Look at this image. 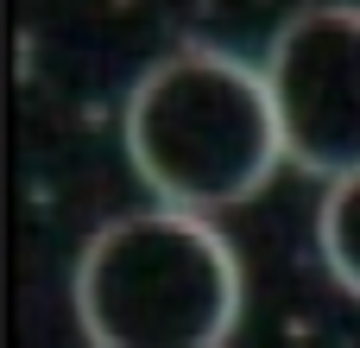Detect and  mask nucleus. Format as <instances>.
<instances>
[{
    "label": "nucleus",
    "instance_id": "f03ea898",
    "mask_svg": "<svg viewBox=\"0 0 360 348\" xmlns=\"http://www.w3.org/2000/svg\"><path fill=\"white\" fill-rule=\"evenodd\" d=\"M70 298L89 348H228L247 279L209 216L158 203L95 228Z\"/></svg>",
    "mask_w": 360,
    "mask_h": 348
},
{
    "label": "nucleus",
    "instance_id": "20e7f679",
    "mask_svg": "<svg viewBox=\"0 0 360 348\" xmlns=\"http://www.w3.org/2000/svg\"><path fill=\"white\" fill-rule=\"evenodd\" d=\"M316 247H323L329 279L348 298H360V171L342 178V184H329V197L316 209Z\"/></svg>",
    "mask_w": 360,
    "mask_h": 348
},
{
    "label": "nucleus",
    "instance_id": "f257e3e1",
    "mask_svg": "<svg viewBox=\"0 0 360 348\" xmlns=\"http://www.w3.org/2000/svg\"><path fill=\"white\" fill-rule=\"evenodd\" d=\"M120 133L139 184L165 209H190L209 222L215 209L253 203L272 171L291 165L266 70L209 44L158 57L133 82Z\"/></svg>",
    "mask_w": 360,
    "mask_h": 348
},
{
    "label": "nucleus",
    "instance_id": "7ed1b4c3",
    "mask_svg": "<svg viewBox=\"0 0 360 348\" xmlns=\"http://www.w3.org/2000/svg\"><path fill=\"white\" fill-rule=\"evenodd\" d=\"M266 89L278 108L285 159L310 178L360 171V6H304L266 51Z\"/></svg>",
    "mask_w": 360,
    "mask_h": 348
}]
</instances>
